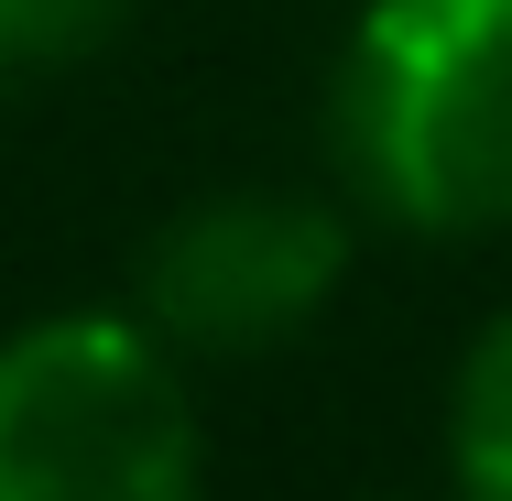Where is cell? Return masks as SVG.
<instances>
[{"label": "cell", "instance_id": "obj_1", "mask_svg": "<svg viewBox=\"0 0 512 501\" xmlns=\"http://www.w3.org/2000/svg\"><path fill=\"white\" fill-rule=\"evenodd\" d=\"M338 153L414 229H512V0H371L338 66Z\"/></svg>", "mask_w": 512, "mask_h": 501}, {"label": "cell", "instance_id": "obj_5", "mask_svg": "<svg viewBox=\"0 0 512 501\" xmlns=\"http://www.w3.org/2000/svg\"><path fill=\"white\" fill-rule=\"evenodd\" d=\"M120 11H131V0H0V77L99 55L109 33H120Z\"/></svg>", "mask_w": 512, "mask_h": 501}, {"label": "cell", "instance_id": "obj_2", "mask_svg": "<svg viewBox=\"0 0 512 501\" xmlns=\"http://www.w3.org/2000/svg\"><path fill=\"white\" fill-rule=\"evenodd\" d=\"M0 501H197V414L142 327L55 316L0 349Z\"/></svg>", "mask_w": 512, "mask_h": 501}, {"label": "cell", "instance_id": "obj_3", "mask_svg": "<svg viewBox=\"0 0 512 501\" xmlns=\"http://www.w3.org/2000/svg\"><path fill=\"white\" fill-rule=\"evenodd\" d=\"M349 240L316 197H197L153 229L142 251V305L186 349H273L306 327L338 284Z\"/></svg>", "mask_w": 512, "mask_h": 501}, {"label": "cell", "instance_id": "obj_4", "mask_svg": "<svg viewBox=\"0 0 512 501\" xmlns=\"http://www.w3.org/2000/svg\"><path fill=\"white\" fill-rule=\"evenodd\" d=\"M458 480L469 501H512V316L458 371Z\"/></svg>", "mask_w": 512, "mask_h": 501}]
</instances>
